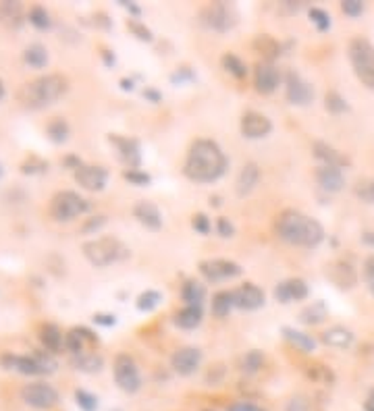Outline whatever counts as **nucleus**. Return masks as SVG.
Masks as SVG:
<instances>
[{
	"instance_id": "24",
	"label": "nucleus",
	"mask_w": 374,
	"mask_h": 411,
	"mask_svg": "<svg viewBox=\"0 0 374 411\" xmlns=\"http://www.w3.org/2000/svg\"><path fill=\"white\" fill-rule=\"evenodd\" d=\"M258 179H260V170H258V166H256L253 162L245 164V166L239 170V174H237V183H235L237 193H239L241 197H243V195H247V193H251V191H253V187L258 185Z\"/></svg>"
},
{
	"instance_id": "10",
	"label": "nucleus",
	"mask_w": 374,
	"mask_h": 411,
	"mask_svg": "<svg viewBox=\"0 0 374 411\" xmlns=\"http://www.w3.org/2000/svg\"><path fill=\"white\" fill-rule=\"evenodd\" d=\"M202 23L214 31H229L235 25V12L222 2H214L202 10Z\"/></svg>"
},
{
	"instance_id": "3",
	"label": "nucleus",
	"mask_w": 374,
	"mask_h": 411,
	"mask_svg": "<svg viewBox=\"0 0 374 411\" xmlns=\"http://www.w3.org/2000/svg\"><path fill=\"white\" fill-rule=\"evenodd\" d=\"M69 89V79L58 75V73H50V75H42L29 83H25L19 89V100L27 106V108H46L50 104H54L56 100H60Z\"/></svg>"
},
{
	"instance_id": "37",
	"label": "nucleus",
	"mask_w": 374,
	"mask_h": 411,
	"mask_svg": "<svg viewBox=\"0 0 374 411\" xmlns=\"http://www.w3.org/2000/svg\"><path fill=\"white\" fill-rule=\"evenodd\" d=\"M46 133H48V137H50L54 143H62V141H66V137H69V125H66L64 118H52V120L48 122V127H46Z\"/></svg>"
},
{
	"instance_id": "28",
	"label": "nucleus",
	"mask_w": 374,
	"mask_h": 411,
	"mask_svg": "<svg viewBox=\"0 0 374 411\" xmlns=\"http://www.w3.org/2000/svg\"><path fill=\"white\" fill-rule=\"evenodd\" d=\"M0 23L6 27H19L23 23V6L19 2H0Z\"/></svg>"
},
{
	"instance_id": "12",
	"label": "nucleus",
	"mask_w": 374,
	"mask_h": 411,
	"mask_svg": "<svg viewBox=\"0 0 374 411\" xmlns=\"http://www.w3.org/2000/svg\"><path fill=\"white\" fill-rule=\"evenodd\" d=\"M199 363H202V351L195 347H181L170 357V365L179 376H191L199 367Z\"/></svg>"
},
{
	"instance_id": "56",
	"label": "nucleus",
	"mask_w": 374,
	"mask_h": 411,
	"mask_svg": "<svg viewBox=\"0 0 374 411\" xmlns=\"http://www.w3.org/2000/svg\"><path fill=\"white\" fill-rule=\"evenodd\" d=\"M2 95H4V83H2V79H0V100H2Z\"/></svg>"
},
{
	"instance_id": "21",
	"label": "nucleus",
	"mask_w": 374,
	"mask_h": 411,
	"mask_svg": "<svg viewBox=\"0 0 374 411\" xmlns=\"http://www.w3.org/2000/svg\"><path fill=\"white\" fill-rule=\"evenodd\" d=\"M133 216L139 224H143L150 230H158L162 226V214L152 201H137L133 208Z\"/></svg>"
},
{
	"instance_id": "58",
	"label": "nucleus",
	"mask_w": 374,
	"mask_h": 411,
	"mask_svg": "<svg viewBox=\"0 0 374 411\" xmlns=\"http://www.w3.org/2000/svg\"><path fill=\"white\" fill-rule=\"evenodd\" d=\"M368 241H370V243H374V235H372V237H368Z\"/></svg>"
},
{
	"instance_id": "30",
	"label": "nucleus",
	"mask_w": 374,
	"mask_h": 411,
	"mask_svg": "<svg viewBox=\"0 0 374 411\" xmlns=\"http://www.w3.org/2000/svg\"><path fill=\"white\" fill-rule=\"evenodd\" d=\"M283 334L293 347H297L303 353H312L316 349V340L310 334H305V332H299L295 328H283Z\"/></svg>"
},
{
	"instance_id": "13",
	"label": "nucleus",
	"mask_w": 374,
	"mask_h": 411,
	"mask_svg": "<svg viewBox=\"0 0 374 411\" xmlns=\"http://www.w3.org/2000/svg\"><path fill=\"white\" fill-rule=\"evenodd\" d=\"M287 100L297 106H308L314 100V89L308 81H303L297 73H287Z\"/></svg>"
},
{
	"instance_id": "54",
	"label": "nucleus",
	"mask_w": 374,
	"mask_h": 411,
	"mask_svg": "<svg viewBox=\"0 0 374 411\" xmlns=\"http://www.w3.org/2000/svg\"><path fill=\"white\" fill-rule=\"evenodd\" d=\"M93 320L98 324H104V326H112L114 324V316H93Z\"/></svg>"
},
{
	"instance_id": "20",
	"label": "nucleus",
	"mask_w": 374,
	"mask_h": 411,
	"mask_svg": "<svg viewBox=\"0 0 374 411\" xmlns=\"http://www.w3.org/2000/svg\"><path fill=\"white\" fill-rule=\"evenodd\" d=\"M316 181H318V185H320L324 191H328V193H337V191H341V189L345 187L343 170L337 168V166H326V164L318 166V170H316Z\"/></svg>"
},
{
	"instance_id": "11",
	"label": "nucleus",
	"mask_w": 374,
	"mask_h": 411,
	"mask_svg": "<svg viewBox=\"0 0 374 411\" xmlns=\"http://www.w3.org/2000/svg\"><path fill=\"white\" fill-rule=\"evenodd\" d=\"M199 272L206 280L210 282H218V280H226V278H235L241 274L239 264L231 262V259H204L199 264Z\"/></svg>"
},
{
	"instance_id": "57",
	"label": "nucleus",
	"mask_w": 374,
	"mask_h": 411,
	"mask_svg": "<svg viewBox=\"0 0 374 411\" xmlns=\"http://www.w3.org/2000/svg\"><path fill=\"white\" fill-rule=\"evenodd\" d=\"M370 197L374 199V181H372V185H370Z\"/></svg>"
},
{
	"instance_id": "45",
	"label": "nucleus",
	"mask_w": 374,
	"mask_h": 411,
	"mask_svg": "<svg viewBox=\"0 0 374 411\" xmlns=\"http://www.w3.org/2000/svg\"><path fill=\"white\" fill-rule=\"evenodd\" d=\"M310 19L320 31H326L330 27V17L322 8H310Z\"/></svg>"
},
{
	"instance_id": "44",
	"label": "nucleus",
	"mask_w": 374,
	"mask_h": 411,
	"mask_svg": "<svg viewBox=\"0 0 374 411\" xmlns=\"http://www.w3.org/2000/svg\"><path fill=\"white\" fill-rule=\"evenodd\" d=\"M127 27H129V31H131L137 39H141V42H152V31H150L143 23L129 19V21H127Z\"/></svg>"
},
{
	"instance_id": "31",
	"label": "nucleus",
	"mask_w": 374,
	"mask_h": 411,
	"mask_svg": "<svg viewBox=\"0 0 374 411\" xmlns=\"http://www.w3.org/2000/svg\"><path fill=\"white\" fill-rule=\"evenodd\" d=\"M202 322V305H187L175 316V324L181 328H195Z\"/></svg>"
},
{
	"instance_id": "40",
	"label": "nucleus",
	"mask_w": 374,
	"mask_h": 411,
	"mask_svg": "<svg viewBox=\"0 0 374 411\" xmlns=\"http://www.w3.org/2000/svg\"><path fill=\"white\" fill-rule=\"evenodd\" d=\"M324 106H326V110H328V112H332V114H341V112H345V110H347V102H345V98H343L341 93H337V91H328V93H326V98H324Z\"/></svg>"
},
{
	"instance_id": "22",
	"label": "nucleus",
	"mask_w": 374,
	"mask_h": 411,
	"mask_svg": "<svg viewBox=\"0 0 374 411\" xmlns=\"http://www.w3.org/2000/svg\"><path fill=\"white\" fill-rule=\"evenodd\" d=\"M93 342H98V338L87 328H73L64 334V349L71 351L73 355L85 353V347L93 345Z\"/></svg>"
},
{
	"instance_id": "38",
	"label": "nucleus",
	"mask_w": 374,
	"mask_h": 411,
	"mask_svg": "<svg viewBox=\"0 0 374 411\" xmlns=\"http://www.w3.org/2000/svg\"><path fill=\"white\" fill-rule=\"evenodd\" d=\"M222 66H224L233 77H237V79H243V77L247 75V68H245L243 60L237 58L235 54H224V56H222Z\"/></svg>"
},
{
	"instance_id": "49",
	"label": "nucleus",
	"mask_w": 374,
	"mask_h": 411,
	"mask_svg": "<svg viewBox=\"0 0 374 411\" xmlns=\"http://www.w3.org/2000/svg\"><path fill=\"white\" fill-rule=\"evenodd\" d=\"M191 224H193V228H195L197 232H202V235H206V232L210 230V220H208V216H204V214H195L193 220H191Z\"/></svg>"
},
{
	"instance_id": "39",
	"label": "nucleus",
	"mask_w": 374,
	"mask_h": 411,
	"mask_svg": "<svg viewBox=\"0 0 374 411\" xmlns=\"http://www.w3.org/2000/svg\"><path fill=\"white\" fill-rule=\"evenodd\" d=\"M29 23L37 29H48L52 25L50 15L44 6H31L29 8Z\"/></svg>"
},
{
	"instance_id": "42",
	"label": "nucleus",
	"mask_w": 374,
	"mask_h": 411,
	"mask_svg": "<svg viewBox=\"0 0 374 411\" xmlns=\"http://www.w3.org/2000/svg\"><path fill=\"white\" fill-rule=\"evenodd\" d=\"M160 293L158 291H145V293H141L139 297H137V307L141 309V311H150V309H154L158 303H160Z\"/></svg>"
},
{
	"instance_id": "52",
	"label": "nucleus",
	"mask_w": 374,
	"mask_h": 411,
	"mask_svg": "<svg viewBox=\"0 0 374 411\" xmlns=\"http://www.w3.org/2000/svg\"><path fill=\"white\" fill-rule=\"evenodd\" d=\"M287 411H305V401L303 399H293L291 403H289V407H287Z\"/></svg>"
},
{
	"instance_id": "50",
	"label": "nucleus",
	"mask_w": 374,
	"mask_h": 411,
	"mask_svg": "<svg viewBox=\"0 0 374 411\" xmlns=\"http://www.w3.org/2000/svg\"><path fill=\"white\" fill-rule=\"evenodd\" d=\"M226 411H264V409L253 405V403H247V401H237V403L229 405Z\"/></svg>"
},
{
	"instance_id": "47",
	"label": "nucleus",
	"mask_w": 374,
	"mask_h": 411,
	"mask_svg": "<svg viewBox=\"0 0 374 411\" xmlns=\"http://www.w3.org/2000/svg\"><path fill=\"white\" fill-rule=\"evenodd\" d=\"M125 179L129 183H133V185H139V187L150 183V176L145 172H141V170H125Z\"/></svg>"
},
{
	"instance_id": "16",
	"label": "nucleus",
	"mask_w": 374,
	"mask_h": 411,
	"mask_svg": "<svg viewBox=\"0 0 374 411\" xmlns=\"http://www.w3.org/2000/svg\"><path fill=\"white\" fill-rule=\"evenodd\" d=\"M106 179H108V172H106L102 166L81 164V166L75 170V181H77L83 189H87V191H100V189H104Z\"/></svg>"
},
{
	"instance_id": "51",
	"label": "nucleus",
	"mask_w": 374,
	"mask_h": 411,
	"mask_svg": "<svg viewBox=\"0 0 374 411\" xmlns=\"http://www.w3.org/2000/svg\"><path fill=\"white\" fill-rule=\"evenodd\" d=\"M216 228H218V235H220V237H233V232H235L233 224H231L226 218H218Z\"/></svg>"
},
{
	"instance_id": "2",
	"label": "nucleus",
	"mask_w": 374,
	"mask_h": 411,
	"mask_svg": "<svg viewBox=\"0 0 374 411\" xmlns=\"http://www.w3.org/2000/svg\"><path fill=\"white\" fill-rule=\"evenodd\" d=\"M274 230L285 243L299 247H316L324 239L322 224L297 210H283L276 216Z\"/></svg>"
},
{
	"instance_id": "33",
	"label": "nucleus",
	"mask_w": 374,
	"mask_h": 411,
	"mask_svg": "<svg viewBox=\"0 0 374 411\" xmlns=\"http://www.w3.org/2000/svg\"><path fill=\"white\" fill-rule=\"evenodd\" d=\"M23 60L33 66V68H42L48 62V52L42 44H31L29 48H25L23 52Z\"/></svg>"
},
{
	"instance_id": "48",
	"label": "nucleus",
	"mask_w": 374,
	"mask_h": 411,
	"mask_svg": "<svg viewBox=\"0 0 374 411\" xmlns=\"http://www.w3.org/2000/svg\"><path fill=\"white\" fill-rule=\"evenodd\" d=\"M364 276H366V282H368L370 291L374 293V255H368L364 259Z\"/></svg>"
},
{
	"instance_id": "53",
	"label": "nucleus",
	"mask_w": 374,
	"mask_h": 411,
	"mask_svg": "<svg viewBox=\"0 0 374 411\" xmlns=\"http://www.w3.org/2000/svg\"><path fill=\"white\" fill-rule=\"evenodd\" d=\"M104 224V216H96L93 220H89L85 226H83V230H91V228H100Z\"/></svg>"
},
{
	"instance_id": "18",
	"label": "nucleus",
	"mask_w": 374,
	"mask_h": 411,
	"mask_svg": "<svg viewBox=\"0 0 374 411\" xmlns=\"http://www.w3.org/2000/svg\"><path fill=\"white\" fill-rule=\"evenodd\" d=\"M253 81H256V89L260 93H272L280 83V73L272 62H260L256 66Z\"/></svg>"
},
{
	"instance_id": "27",
	"label": "nucleus",
	"mask_w": 374,
	"mask_h": 411,
	"mask_svg": "<svg viewBox=\"0 0 374 411\" xmlns=\"http://www.w3.org/2000/svg\"><path fill=\"white\" fill-rule=\"evenodd\" d=\"M39 340H42V345L46 347L48 353H56L64 345V336H62V332L54 324H42V328H39Z\"/></svg>"
},
{
	"instance_id": "43",
	"label": "nucleus",
	"mask_w": 374,
	"mask_h": 411,
	"mask_svg": "<svg viewBox=\"0 0 374 411\" xmlns=\"http://www.w3.org/2000/svg\"><path fill=\"white\" fill-rule=\"evenodd\" d=\"M75 401L83 411H96L98 409V399L89 394L87 390H75Z\"/></svg>"
},
{
	"instance_id": "29",
	"label": "nucleus",
	"mask_w": 374,
	"mask_h": 411,
	"mask_svg": "<svg viewBox=\"0 0 374 411\" xmlns=\"http://www.w3.org/2000/svg\"><path fill=\"white\" fill-rule=\"evenodd\" d=\"M253 50L258 52V54H262V58H264V62H270L272 58H276L278 54H280V46H278V42L274 39V37H270V35H258L256 39H253Z\"/></svg>"
},
{
	"instance_id": "8",
	"label": "nucleus",
	"mask_w": 374,
	"mask_h": 411,
	"mask_svg": "<svg viewBox=\"0 0 374 411\" xmlns=\"http://www.w3.org/2000/svg\"><path fill=\"white\" fill-rule=\"evenodd\" d=\"M112 372H114V380H116V384H118V388H121V390H125V392L133 394V392H137V390L141 388V376H139V369H137V365H135L133 357H129L127 353L116 355Z\"/></svg>"
},
{
	"instance_id": "15",
	"label": "nucleus",
	"mask_w": 374,
	"mask_h": 411,
	"mask_svg": "<svg viewBox=\"0 0 374 411\" xmlns=\"http://www.w3.org/2000/svg\"><path fill=\"white\" fill-rule=\"evenodd\" d=\"M270 131H272V122L264 114L249 110V112H245L241 116V133H243V137L260 139V137H266Z\"/></svg>"
},
{
	"instance_id": "55",
	"label": "nucleus",
	"mask_w": 374,
	"mask_h": 411,
	"mask_svg": "<svg viewBox=\"0 0 374 411\" xmlns=\"http://www.w3.org/2000/svg\"><path fill=\"white\" fill-rule=\"evenodd\" d=\"M364 411H374V401L368 399V401L364 403Z\"/></svg>"
},
{
	"instance_id": "1",
	"label": "nucleus",
	"mask_w": 374,
	"mask_h": 411,
	"mask_svg": "<svg viewBox=\"0 0 374 411\" xmlns=\"http://www.w3.org/2000/svg\"><path fill=\"white\" fill-rule=\"evenodd\" d=\"M226 168V156L218 143L210 139H197L191 143L185 158V174L195 183H212L222 176Z\"/></svg>"
},
{
	"instance_id": "19",
	"label": "nucleus",
	"mask_w": 374,
	"mask_h": 411,
	"mask_svg": "<svg viewBox=\"0 0 374 411\" xmlns=\"http://www.w3.org/2000/svg\"><path fill=\"white\" fill-rule=\"evenodd\" d=\"M274 297L280 303H289V301H301L308 297V284L301 278H289L276 284L274 289Z\"/></svg>"
},
{
	"instance_id": "14",
	"label": "nucleus",
	"mask_w": 374,
	"mask_h": 411,
	"mask_svg": "<svg viewBox=\"0 0 374 411\" xmlns=\"http://www.w3.org/2000/svg\"><path fill=\"white\" fill-rule=\"evenodd\" d=\"M233 305L239 309H258L264 305V291L253 282H245L233 291Z\"/></svg>"
},
{
	"instance_id": "7",
	"label": "nucleus",
	"mask_w": 374,
	"mask_h": 411,
	"mask_svg": "<svg viewBox=\"0 0 374 411\" xmlns=\"http://www.w3.org/2000/svg\"><path fill=\"white\" fill-rule=\"evenodd\" d=\"M87 201L75 191H58L50 201V216L54 220H73L87 210Z\"/></svg>"
},
{
	"instance_id": "36",
	"label": "nucleus",
	"mask_w": 374,
	"mask_h": 411,
	"mask_svg": "<svg viewBox=\"0 0 374 411\" xmlns=\"http://www.w3.org/2000/svg\"><path fill=\"white\" fill-rule=\"evenodd\" d=\"M231 307H233V293L220 291V293H216V295L212 297V313H214L216 318L229 316Z\"/></svg>"
},
{
	"instance_id": "5",
	"label": "nucleus",
	"mask_w": 374,
	"mask_h": 411,
	"mask_svg": "<svg viewBox=\"0 0 374 411\" xmlns=\"http://www.w3.org/2000/svg\"><path fill=\"white\" fill-rule=\"evenodd\" d=\"M0 361L6 369H17L19 374H25V376L52 374L56 369V361H54L52 353H48V351H35L31 355L6 353V355H2Z\"/></svg>"
},
{
	"instance_id": "17",
	"label": "nucleus",
	"mask_w": 374,
	"mask_h": 411,
	"mask_svg": "<svg viewBox=\"0 0 374 411\" xmlns=\"http://www.w3.org/2000/svg\"><path fill=\"white\" fill-rule=\"evenodd\" d=\"M108 139H110V143L116 147L118 158L129 166V170H139L141 156H139V145H137V141H135V139H129V137H121V135H110Z\"/></svg>"
},
{
	"instance_id": "9",
	"label": "nucleus",
	"mask_w": 374,
	"mask_h": 411,
	"mask_svg": "<svg viewBox=\"0 0 374 411\" xmlns=\"http://www.w3.org/2000/svg\"><path fill=\"white\" fill-rule=\"evenodd\" d=\"M21 399L33 409H52L58 403V392L50 384L33 382L21 388Z\"/></svg>"
},
{
	"instance_id": "26",
	"label": "nucleus",
	"mask_w": 374,
	"mask_h": 411,
	"mask_svg": "<svg viewBox=\"0 0 374 411\" xmlns=\"http://www.w3.org/2000/svg\"><path fill=\"white\" fill-rule=\"evenodd\" d=\"M328 274H330L332 282H335V284H339L341 289H351V286L357 282V274H355V270H353L349 264H345V262H337V264H332V266H330V270H328Z\"/></svg>"
},
{
	"instance_id": "46",
	"label": "nucleus",
	"mask_w": 374,
	"mask_h": 411,
	"mask_svg": "<svg viewBox=\"0 0 374 411\" xmlns=\"http://www.w3.org/2000/svg\"><path fill=\"white\" fill-rule=\"evenodd\" d=\"M341 10L349 17H359L364 12V2L362 0H343Z\"/></svg>"
},
{
	"instance_id": "25",
	"label": "nucleus",
	"mask_w": 374,
	"mask_h": 411,
	"mask_svg": "<svg viewBox=\"0 0 374 411\" xmlns=\"http://www.w3.org/2000/svg\"><path fill=\"white\" fill-rule=\"evenodd\" d=\"M314 156H316L318 160H322V164H326V166H337V168H341V166H345V164L349 162L341 152H337L332 145H328V143H324V141H316V143H314Z\"/></svg>"
},
{
	"instance_id": "59",
	"label": "nucleus",
	"mask_w": 374,
	"mask_h": 411,
	"mask_svg": "<svg viewBox=\"0 0 374 411\" xmlns=\"http://www.w3.org/2000/svg\"><path fill=\"white\" fill-rule=\"evenodd\" d=\"M2 172H4V170H2V164H0V179H2Z\"/></svg>"
},
{
	"instance_id": "4",
	"label": "nucleus",
	"mask_w": 374,
	"mask_h": 411,
	"mask_svg": "<svg viewBox=\"0 0 374 411\" xmlns=\"http://www.w3.org/2000/svg\"><path fill=\"white\" fill-rule=\"evenodd\" d=\"M83 255L89 259V264L104 268V266L125 259L129 255V249L114 237H100L83 245Z\"/></svg>"
},
{
	"instance_id": "23",
	"label": "nucleus",
	"mask_w": 374,
	"mask_h": 411,
	"mask_svg": "<svg viewBox=\"0 0 374 411\" xmlns=\"http://www.w3.org/2000/svg\"><path fill=\"white\" fill-rule=\"evenodd\" d=\"M353 332L345 326H330L322 332V342L335 349H347L353 345Z\"/></svg>"
},
{
	"instance_id": "32",
	"label": "nucleus",
	"mask_w": 374,
	"mask_h": 411,
	"mask_svg": "<svg viewBox=\"0 0 374 411\" xmlns=\"http://www.w3.org/2000/svg\"><path fill=\"white\" fill-rule=\"evenodd\" d=\"M181 297L187 305H202V301L206 297V289L197 280H187L181 289Z\"/></svg>"
},
{
	"instance_id": "6",
	"label": "nucleus",
	"mask_w": 374,
	"mask_h": 411,
	"mask_svg": "<svg viewBox=\"0 0 374 411\" xmlns=\"http://www.w3.org/2000/svg\"><path fill=\"white\" fill-rule=\"evenodd\" d=\"M347 52L357 79L374 91V46L364 37H353Z\"/></svg>"
},
{
	"instance_id": "34",
	"label": "nucleus",
	"mask_w": 374,
	"mask_h": 411,
	"mask_svg": "<svg viewBox=\"0 0 374 411\" xmlns=\"http://www.w3.org/2000/svg\"><path fill=\"white\" fill-rule=\"evenodd\" d=\"M326 316H328L326 305H324L322 301H316V303L308 305V307L301 311V322H303V324H320V322L326 320Z\"/></svg>"
},
{
	"instance_id": "35",
	"label": "nucleus",
	"mask_w": 374,
	"mask_h": 411,
	"mask_svg": "<svg viewBox=\"0 0 374 411\" xmlns=\"http://www.w3.org/2000/svg\"><path fill=\"white\" fill-rule=\"evenodd\" d=\"M73 365L81 372H98L102 367V357L96 353H79L73 355Z\"/></svg>"
},
{
	"instance_id": "41",
	"label": "nucleus",
	"mask_w": 374,
	"mask_h": 411,
	"mask_svg": "<svg viewBox=\"0 0 374 411\" xmlns=\"http://www.w3.org/2000/svg\"><path fill=\"white\" fill-rule=\"evenodd\" d=\"M262 365H264V355H262L260 351H249V353H245V357H243V361H241V367H243V372H247V374H256Z\"/></svg>"
}]
</instances>
